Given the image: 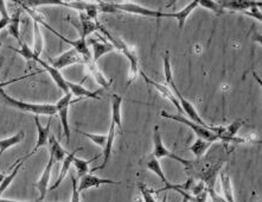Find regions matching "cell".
I'll return each mask as SVG.
<instances>
[{
	"label": "cell",
	"instance_id": "cell-1",
	"mask_svg": "<svg viewBox=\"0 0 262 202\" xmlns=\"http://www.w3.org/2000/svg\"><path fill=\"white\" fill-rule=\"evenodd\" d=\"M122 101L123 98L121 95L114 94L112 96V115H111V125L110 130H108L107 133V142L106 147L103 149V162L101 163V166L95 167L94 169L92 170V173L97 170H102L107 167L108 162H110V158L112 156V151H113L114 147V140H115V134H117V130L120 132L122 131Z\"/></svg>",
	"mask_w": 262,
	"mask_h": 202
},
{
	"label": "cell",
	"instance_id": "cell-2",
	"mask_svg": "<svg viewBox=\"0 0 262 202\" xmlns=\"http://www.w3.org/2000/svg\"><path fill=\"white\" fill-rule=\"evenodd\" d=\"M0 98H2V100L6 105H9L10 107L23 112H28V113H32L35 115H48V117H52V115L57 113L55 105L25 103V101L14 99L9 94H6V92L4 89H0Z\"/></svg>",
	"mask_w": 262,
	"mask_h": 202
},
{
	"label": "cell",
	"instance_id": "cell-3",
	"mask_svg": "<svg viewBox=\"0 0 262 202\" xmlns=\"http://www.w3.org/2000/svg\"><path fill=\"white\" fill-rule=\"evenodd\" d=\"M101 31L103 32V35H106L108 38H110L111 43L115 47V50H118L121 52V54L125 55V57L129 61V73H128V82H127V88L129 87V85L136 80L138 74L140 73V68H139V59H138V55L137 51L133 47H130L127 44L126 42H123L121 38H114L113 36H111L110 33L107 32V30L101 26L100 28Z\"/></svg>",
	"mask_w": 262,
	"mask_h": 202
},
{
	"label": "cell",
	"instance_id": "cell-4",
	"mask_svg": "<svg viewBox=\"0 0 262 202\" xmlns=\"http://www.w3.org/2000/svg\"><path fill=\"white\" fill-rule=\"evenodd\" d=\"M160 115L164 118L172 119V120L178 122L183 125L188 126L190 130H192V132L196 134L198 138H201V139L208 140V142H210V143H214V142L220 140L219 136H217V134L214 132V127L208 129V127H204L200 124H197V123L190 120L189 118H185V117H183V115H179V114H171L166 111H163L162 113H160Z\"/></svg>",
	"mask_w": 262,
	"mask_h": 202
},
{
	"label": "cell",
	"instance_id": "cell-5",
	"mask_svg": "<svg viewBox=\"0 0 262 202\" xmlns=\"http://www.w3.org/2000/svg\"><path fill=\"white\" fill-rule=\"evenodd\" d=\"M152 156H155L157 159H162V158H172L177 162L184 164V166L188 167L190 164V160H186L182 157H179L173 153L172 151L168 150V149L164 145L163 138H162V132H160L159 126L156 125L155 126V131H153V152Z\"/></svg>",
	"mask_w": 262,
	"mask_h": 202
},
{
	"label": "cell",
	"instance_id": "cell-6",
	"mask_svg": "<svg viewBox=\"0 0 262 202\" xmlns=\"http://www.w3.org/2000/svg\"><path fill=\"white\" fill-rule=\"evenodd\" d=\"M115 12L121 13L126 12L129 14H137V16L149 17V18H164V12L162 11H156L147 9V7L141 6L139 4L134 3H112Z\"/></svg>",
	"mask_w": 262,
	"mask_h": 202
},
{
	"label": "cell",
	"instance_id": "cell-7",
	"mask_svg": "<svg viewBox=\"0 0 262 202\" xmlns=\"http://www.w3.org/2000/svg\"><path fill=\"white\" fill-rule=\"evenodd\" d=\"M85 61H88V59H85L83 56L78 54L76 50L70 48L69 50L64 51L63 54L57 56V57L50 58V63H49V65L54 67L56 69L61 70L63 68H66V67L73 65H84Z\"/></svg>",
	"mask_w": 262,
	"mask_h": 202
},
{
	"label": "cell",
	"instance_id": "cell-8",
	"mask_svg": "<svg viewBox=\"0 0 262 202\" xmlns=\"http://www.w3.org/2000/svg\"><path fill=\"white\" fill-rule=\"evenodd\" d=\"M72 93H67L57 101L56 106V112H57L61 125L64 131V136L67 137V142H70V125H69V107L74 101L72 100Z\"/></svg>",
	"mask_w": 262,
	"mask_h": 202
},
{
	"label": "cell",
	"instance_id": "cell-9",
	"mask_svg": "<svg viewBox=\"0 0 262 202\" xmlns=\"http://www.w3.org/2000/svg\"><path fill=\"white\" fill-rule=\"evenodd\" d=\"M245 124V122L242 119H238V120H235L231 123L230 125L228 126H220V127H214V132L219 136L220 140H224V142H237V143H243V139H239V138H236V133L238 132V130L241 129L242 125Z\"/></svg>",
	"mask_w": 262,
	"mask_h": 202
},
{
	"label": "cell",
	"instance_id": "cell-10",
	"mask_svg": "<svg viewBox=\"0 0 262 202\" xmlns=\"http://www.w3.org/2000/svg\"><path fill=\"white\" fill-rule=\"evenodd\" d=\"M103 185H120V182L113 181L110 178H101L96 175H93L92 173H88L84 176H82L78 181V192L81 194L87 192V190L92 188H99V187Z\"/></svg>",
	"mask_w": 262,
	"mask_h": 202
},
{
	"label": "cell",
	"instance_id": "cell-11",
	"mask_svg": "<svg viewBox=\"0 0 262 202\" xmlns=\"http://www.w3.org/2000/svg\"><path fill=\"white\" fill-rule=\"evenodd\" d=\"M33 120H35V124H36V127H37V142H36L35 148L32 149V151L30 152V153H28V155L25 156L26 159H28L29 157H31V156L35 155V153L38 151V149L43 148V147H48L49 137H50L51 118L49 119L47 126H42V124H40V120H39L38 115H35Z\"/></svg>",
	"mask_w": 262,
	"mask_h": 202
},
{
	"label": "cell",
	"instance_id": "cell-12",
	"mask_svg": "<svg viewBox=\"0 0 262 202\" xmlns=\"http://www.w3.org/2000/svg\"><path fill=\"white\" fill-rule=\"evenodd\" d=\"M54 164H55V160L50 156L49 157L48 163H47L46 168H44L42 175H40V178L35 183V187L40 194L39 201H43L44 199H46L48 190H49V188H50L49 185H50V178H51V173H52V168H54Z\"/></svg>",
	"mask_w": 262,
	"mask_h": 202
},
{
	"label": "cell",
	"instance_id": "cell-13",
	"mask_svg": "<svg viewBox=\"0 0 262 202\" xmlns=\"http://www.w3.org/2000/svg\"><path fill=\"white\" fill-rule=\"evenodd\" d=\"M140 75L144 77V80H145V82L147 85H149V86H152V87H155L157 91H158L160 94H162L164 98L165 99H167L168 101H170L171 104H173L174 106H176V108H177V110L179 111V112H183V110H182V107H181V105H179V103H178V99L176 98V95H174V93L171 91L170 88L167 87V86H165V85H162V84H159V82H157V81H155V80H152V78H149L147 75H146V74L143 72V70H140Z\"/></svg>",
	"mask_w": 262,
	"mask_h": 202
},
{
	"label": "cell",
	"instance_id": "cell-14",
	"mask_svg": "<svg viewBox=\"0 0 262 202\" xmlns=\"http://www.w3.org/2000/svg\"><path fill=\"white\" fill-rule=\"evenodd\" d=\"M37 63L38 65H40L43 67V69L46 70L47 73H49V75H50V77L54 80V82L56 85H57V87L59 89H62V92L64 93V94H67V93H69V88H68V85H67V80L64 78V76L62 75L61 72H59L58 69L54 68V67H51L49 63L44 62L43 59L38 58L37 59Z\"/></svg>",
	"mask_w": 262,
	"mask_h": 202
},
{
	"label": "cell",
	"instance_id": "cell-15",
	"mask_svg": "<svg viewBox=\"0 0 262 202\" xmlns=\"http://www.w3.org/2000/svg\"><path fill=\"white\" fill-rule=\"evenodd\" d=\"M198 7V0H193L190 4H188L184 9H182L178 12H173V13H164V18H174L178 23V29L183 30L184 29L185 22L188 19V17L190 16L191 13L193 12Z\"/></svg>",
	"mask_w": 262,
	"mask_h": 202
},
{
	"label": "cell",
	"instance_id": "cell-16",
	"mask_svg": "<svg viewBox=\"0 0 262 202\" xmlns=\"http://www.w3.org/2000/svg\"><path fill=\"white\" fill-rule=\"evenodd\" d=\"M89 44L93 48V55H92V61L97 62L99 59L106 54L115 50V47L111 42L107 41H97V39H89Z\"/></svg>",
	"mask_w": 262,
	"mask_h": 202
},
{
	"label": "cell",
	"instance_id": "cell-17",
	"mask_svg": "<svg viewBox=\"0 0 262 202\" xmlns=\"http://www.w3.org/2000/svg\"><path fill=\"white\" fill-rule=\"evenodd\" d=\"M84 66L87 67L88 72L91 73V75L94 77V80L101 86V87L104 89H108L111 87V85L113 84V80H112V78H107L106 76H104V74L101 72L96 63L92 61V58L88 59V61H85Z\"/></svg>",
	"mask_w": 262,
	"mask_h": 202
},
{
	"label": "cell",
	"instance_id": "cell-18",
	"mask_svg": "<svg viewBox=\"0 0 262 202\" xmlns=\"http://www.w3.org/2000/svg\"><path fill=\"white\" fill-rule=\"evenodd\" d=\"M82 150H83V148H78V149H76V150H74L72 153H68V155L66 156V158L63 159L62 168H61V171H59L58 178L56 179V182H55L54 185H52L49 189L54 190V189H56V188H58L59 185H61V183H62L63 181H64V178L67 177V174L69 173L70 167L73 166L74 158H75V157H76L77 152H78V151H82Z\"/></svg>",
	"mask_w": 262,
	"mask_h": 202
},
{
	"label": "cell",
	"instance_id": "cell-19",
	"mask_svg": "<svg viewBox=\"0 0 262 202\" xmlns=\"http://www.w3.org/2000/svg\"><path fill=\"white\" fill-rule=\"evenodd\" d=\"M78 17H80V24H81V28L78 29L80 30V35H81L80 38L85 39L89 35H91V33L95 32L96 30H100L101 25L97 23V22L93 21L92 18H89L84 12L78 13Z\"/></svg>",
	"mask_w": 262,
	"mask_h": 202
},
{
	"label": "cell",
	"instance_id": "cell-20",
	"mask_svg": "<svg viewBox=\"0 0 262 202\" xmlns=\"http://www.w3.org/2000/svg\"><path fill=\"white\" fill-rule=\"evenodd\" d=\"M67 85H68L69 93H72L73 96H76V98H85V99H96L100 100V95L97 92H92L87 89L83 86L80 84H75V82L67 80Z\"/></svg>",
	"mask_w": 262,
	"mask_h": 202
},
{
	"label": "cell",
	"instance_id": "cell-21",
	"mask_svg": "<svg viewBox=\"0 0 262 202\" xmlns=\"http://www.w3.org/2000/svg\"><path fill=\"white\" fill-rule=\"evenodd\" d=\"M222 9L226 11L233 10V11H238V12H246V11H249L254 9L256 6H261V3H255V2H236V0H233V2H220Z\"/></svg>",
	"mask_w": 262,
	"mask_h": 202
},
{
	"label": "cell",
	"instance_id": "cell-22",
	"mask_svg": "<svg viewBox=\"0 0 262 202\" xmlns=\"http://www.w3.org/2000/svg\"><path fill=\"white\" fill-rule=\"evenodd\" d=\"M26 160V157L24 156L23 158L18 159L16 163H14V167L12 168V170H11V173L9 175H5V177L3 178L2 183H0V199H2V195L4 194V192L9 188V187L12 185L13 179L16 178V176L18 175V173H19L20 168L21 166H23V163Z\"/></svg>",
	"mask_w": 262,
	"mask_h": 202
},
{
	"label": "cell",
	"instance_id": "cell-23",
	"mask_svg": "<svg viewBox=\"0 0 262 202\" xmlns=\"http://www.w3.org/2000/svg\"><path fill=\"white\" fill-rule=\"evenodd\" d=\"M49 149H50V156L54 158L55 163L56 162H61L66 158V156L68 155L67 151L63 149V147L61 145V143L56 139L55 136H52L50 134V137H49Z\"/></svg>",
	"mask_w": 262,
	"mask_h": 202
},
{
	"label": "cell",
	"instance_id": "cell-24",
	"mask_svg": "<svg viewBox=\"0 0 262 202\" xmlns=\"http://www.w3.org/2000/svg\"><path fill=\"white\" fill-rule=\"evenodd\" d=\"M24 138H25V132L24 131H19V132L13 134V136L7 137L5 139H0V158H2L4 152H6L9 149L16 147V145L21 143V142L24 140Z\"/></svg>",
	"mask_w": 262,
	"mask_h": 202
},
{
	"label": "cell",
	"instance_id": "cell-25",
	"mask_svg": "<svg viewBox=\"0 0 262 202\" xmlns=\"http://www.w3.org/2000/svg\"><path fill=\"white\" fill-rule=\"evenodd\" d=\"M220 181H221V186H222V192L224 196L223 199L227 202H236L235 201L233 186H231V179H230L229 173H227V171L221 173Z\"/></svg>",
	"mask_w": 262,
	"mask_h": 202
},
{
	"label": "cell",
	"instance_id": "cell-26",
	"mask_svg": "<svg viewBox=\"0 0 262 202\" xmlns=\"http://www.w3.org/2000/svg\"><path fill=\"white\" fill-rule=\"evenodd\" d=\"M146 167H147V169L149 171H152L153 174H156L157 176L160 178V181L164 183V185H165V186L170 185V182L167 181L165 174H164V171L162 169V166H160L159 159H157L155 156L149 155L147 160H146Z\"/></svg>",
	"mask_w": 262,
	"mask_h": 202
},
{
	"label": "cell",
	"instance_id": "cell-27",
	"mask_svg": "<svg viewBox=\"0 0 262 202\" xmlns=\"http://www.w3.org/2000/svg\"><path fill=\"white\" fill-rule=\"evenodd\" d=\"M43 46H44V39L43 35L40 32V26L37 22L33 21V52L37 57H39L40 54L43 51Z\"/></svg>",
	"mask_w": 262,
	"mask_h": 202
},
{
	"label": "cell",
	"instance_id": "cell-28",
	"mask_svg": "<svg viewBox=\"0 0 262 202\" xmlns=\"http://www.w3.org/2000/svg\"><path fill=\"white\" fill-rule=\"evenodd\" d=\"M99 157L100 156L93 157V158L88 159V160L78 158V157H75L74 162H73V166L75 167V169H76L77 178H81L82 176H84V175H87L89 173V164L94 162V160L99 158Z\"/></svg>",
	"mask_w": 262,
	"mask_h": 202
},
{
	"label": "cell",
	"instance_id": "cell-29",
	"mask_svg": "<svg viewBox=\"0 0 262 202\" xmlns=\"http://www.w3.org/2000/svg\"><path fill=\"white\" fill-rule=\"evenodd\" d=\"M19 25H20V11H17L13 16H11V21L10 24L7 26L9 29V33L13 38H16L17 41H19V43L21 42V37H20V31H19Z\"/></svg>",
	"mask_w": 262,
	"mask_h": 202
},
{
	"label": "cell",
	"instance_id": "cell-30",
	"mask_svg": "<svg viewBox=\"0 0 262 202\" xmlns=\"http://www.w3.org/2000/svg\"><path fill=\"white\" fill-rule=\"evenodd\" d=\"M211 144L212 143H210V142L197 138L196 142H194V143L189 148V150L193 153L194 157L200 158V157H202L205 152H207L208 149L211 147Z\"/></svg>",
	"mask_w": 262,
	"mask_h": 202
},
{
	"label": "cell",
	"instance_id": "cell-31",
	"mask_svg": "<svg viewBox=\"0 0 262 202\" xmlns=\"http://www.w3.org/2000/svg\"><path fill=\"white\" fill-rule=\"evenodd\" d=\"M20 46H21L20 49H16V48H10V49L16 51L18 55H20L21 57H24L26 61H36L37 62V59H38L39 57H37V56L35 55V52H33V50L24 42V41H21Z\"/></svg>",
	"mask_w": 262,
	"mask_h": 202
},
{
	"label": "cell",
	"instance_id": "cell-32",
	"mask_svg": "<svg viewBox=\"0 0 262 202\" xmlns=\"http://www.w3.org/2000/svg\"><path fill=\"white\" fill-rule=\"evenodd\" d=\"M77 133L82 134V136L87 137L88 139H91L93 143L96 144L97 147L102 148V150L106 147V142H107V134H94V133H89V132H83V131L76 130Z\"/></svg>",
	"mask_w": 262,
	"mask_h": 202
},
{
	"label": "cell",
	"instance_id": "cell-33",
	"mask_svg": "<svg viewBox=\"0 0 262 202\" xmlns=\"http://www.w3.org/2000/svg\"><path fill=\"white\" fill-rule=\"evenodd\" d=\"M198 6H202L204 7V9L212 11V12L217 14V16L226 12V11L222 9V6H221L220 2H214V0H198Z\"/></svg>",
	"mask_w": 262,
	"mask_h": 202
},
{
	"label": "cell",
	"instance_id": "cell-34",
	"mask_svg": "<svg viewBox=\"0 0 262 202\" xmlns=\"http://www.w3.org/2000/svg\"><path fill=\"white\" fill-rule=\"evenodd\" d=\"M138 188H139V192L141 194V196H143L144 202H157L155 193H153L149 188H147L144 183H138Z\"/></svg>",
	"mask_w": 262,
	"mask_h": 202
},
{
	"label": "cell",
	"instance_id": "cell-35",
	"mask_svg": "<svg viewBox=\"0 0 262 202\" xmlns=\"http://www.w3.org/2000/svg\"><path fill=\"white\" fill-rule=\"evenodd\" d=\"M2 67H3V59H2V61H0V69H2ZM37 74H38V73H32V74H29V75H24V76H20V77L11 78V80H9V81H0V89H4V88L6 87V86L16 84V82H19L21 80H25V78L35 76V75H37Z\"/></svg>",
	"mask_w": 262,
	"mask_h": 202
},
{
	"label": "cell",
	"instance_id": "cell-36",
	"mask_svg": "<svg viewBox=\"0 0 262 202\" xmlns=\"http://www.w3.org/2000/svg\"><path fill=\"white\" fill-rule=\"evenodd\" d=\"M70 178H72V183H73V193H72V200H70V202H80L81 193L78 192V186H77L78 181L75 178V176H72Z\"/></svg>",
	"mask_w": 262,
	"mask_h": 202
},
{
	"label": "cell",
	"instance_id": "cell-37",
	"mask_svg": "<svg viewBox=\"0 0 262 202\" xmlns=\"http://www.w3.org/2000/svg\"><path fill=\"white\" fill-rule=\"evenodd\" d=\"M11 16L9 14V11H7L6 7V2L4 0H0V18H10Z\"/></svg>",
	"mask_w": 262,
	"mask_h": 202
},
{
	"label": "cell",
	"instance_id": "cell-38",
	"mask_svg": "<svg viewBox=\"0 0 262 202\" xmlns=\"http://www.w3.org/2000/svg\"><path fill=\"white\" fill-rule=\"evenodd\" d=\"M208 194H209V195H210L212 202H227L226 200L223 199V197H221V196L219 195V194H217L212 188H209Z\"/></svg>",
	"mask_w": 262,
	"mask_h": 202
},
{
	"label": "cell",
	"instance_id": "cell-39",
	"mask_svg": "<svg viewBox=\"0 0 262 202\" xmlns=\"http://www.w3.org/2000/svg\"><path fill=\"white\" fill-rule=\"evenodd\" d=\"M10 21H11V17L10 18H0V30L7 28L10 24Z\"/></svg>",
	"mask_w": 262,
	"mask_h": 202
},
{
	"label": "cell",
	"instance_id": "cell-40",
	"mask_svg": "<svg viewBox=\"0 0 262 202\" xmlns=\"http://www.w3.org/2000/svg\"><path fill=\"white\" fill-rule=\"evenodd\" d=\"M0 202H25V201H16V200H7V199H0Z\"/></svg>",
	"mask_w": 262,
	"mask_h": 202
},
{
	"label": "cell",
	"instance_id": "cell-41",
	"mask_svg": "<svg viewBox=\"0 0 262 202\" xmlns=\"http://www.w3.org/2000/svg\"><path fill=\"white\" fill-rule=\"evenodd\" d=\"M160 202H167V195L165 194V195H164V197H163V200L160 201Z\"/></svg>",
	"mask_w": 262,
	"mask_h": 202
},
{
	"label": "cell",
	"instance_id": "cell-42",
	"mask_svg": "<svg viewBox=\"0 0 262 202\" xmlns=\"http://www.w3.org/2000/svg\"><path fill=\"white\" fill-rule=\"evenodd\" d=\"M5 177V175L4 174H0V183H2V181H3V178Z\"/></svg>",
	"mask_w": 262,
	"mask_h": 202
},
{
	"label": "cell",
	"instance_id": "cell-43",
	"mask_svg": "<svg viewBox=\"0 0 262 202\" xmlns=\"http://www.w3.org/2000/svg\"><path fill=\"white\" fill-rule=\"evenodd\" d=\"M182 202H189V201H188V200H185L184 197H183V201H182Z\"/></svg>",
	"mask_w": 262,
	"mask_h": 202
}]
</instances>
